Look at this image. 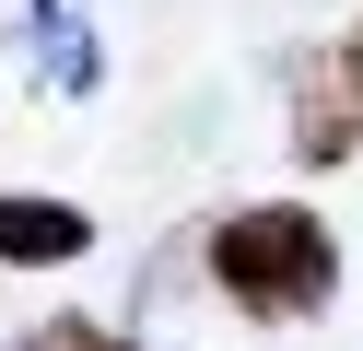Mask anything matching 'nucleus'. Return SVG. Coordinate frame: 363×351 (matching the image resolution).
I'll return each instance as SVG.
<instances>
[{"label":"nucleus","mask_w":363,"mask_h":351,"mask_svg":"<svg viewBox=\"0 0 363 351\" xmlns=\"http://www.w3.org/2000/svg\"><path fill=\"white\" fill-rule=\"evenodd\" d=\"M211 281L246 304V316H316V304L340 293V246H328V223L316 211H293V199H269V211H235V223L211 234Z\"/></svg>","instance_id":"f257e3e1"},{"label":"nucleus","mask_w":363,"mask_h":351,"mask_svg":"<svg viewBox=\"0 0 363 351\" xmlns=\"http://www.w3.org/2000/svg\"><path fill=\"white\" fill-rule=\"evenodd\" d=\"M94 246V223H82L71 199H0V257L12 269H59V257Z\"/></svg>","instance_id":"f03ea898"},{"label":"nucleus","mask_w":363,"mask_h":351,"mask_svg":"<svg viewBox=\"0 0 363 351\" xmlns=\"http://www.w3.org/2000/svg\"><path fill=\"white\" fill-rule=\"evenodd\" d=\"M24 351H118V340H106V328L94 316H48V328H35V340Z\"/></svg>","instance_id":"7ed1b4c3"},{"label":"nucleus","mask_w":363,"mask_h":351,"mask_svg":"<svg viewBox=\"0 0 363 351\" xmlns=\"http://www.w3.org/2000/svg\"><path fill=\"white\" fill-rule=\"evenodd\" d=\"M340 94H352V106H363V35H352V59H340Z\"/></svg>","instance_id":"20e7f679"}]
</instances>
